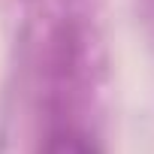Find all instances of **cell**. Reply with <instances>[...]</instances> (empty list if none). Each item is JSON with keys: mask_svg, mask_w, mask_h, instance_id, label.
Returning a JSON list of instances; mask_svg holds the SVG:
<instances>
[{"mask_svg": "<svg viewBox=\"0 0 154 154\" xmlns=\"http://www.w3.org/2000/svg\"><path fill=\"white\" fill-rule=\"evenodd\" d=\"M57 154H100L88 139H60Z\"/></svg>", "mask_w": 154, "mask_h": 154, "instance_id": "1", "label": "cell"}]
</instances>
